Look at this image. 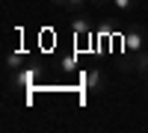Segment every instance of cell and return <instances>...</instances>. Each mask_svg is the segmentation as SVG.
Segmentation results:
<instances>
[{"label": "cell", "mask_w": 148, "mask_h": 133, "mask_svg": "<svg viewBox=\"0 0 148 133\" xmlns=\"http://www.w3.org/2000/svg\"><path fill=\"white\" fill-rule=\"evenodd\" d=\"M27 83H33V71H24L15 77V86H27Z\"/></svg>", "instance_id": "7"}, {"label": "cell", "mask_w": 148, "mask_h": 133, "mask_svg": "<svg viewBox=\"0 0 148 133\" xmlns=\"http://www.w3.org/2000/svg\"><path fill=\"white\" fill-rule=\"evenodd\" d=\"M53 6H59V9H71V12H80L89 0H51Z\"/></svg>", "instance_id": "5"}, {"label": "cell", "mask_w": 148, "mask_h": 133, "mask_svg": "<svg viewBox=\"0 0 148 133\" xmlns=\"http://www.w3.org/2000/svg\"><path fill=\"white\" fill-rule=\"evenodd\" d=\"M62 68H65V71H74V59H71V56L62 59Z\"/></svg>", "instance_id": "8"}, {"label": "cell", "mask_w": 148, "mask_h": 133, "mask_svg": "<svg viewBox=\"0 0 148 133\" xmlns=\"http://www.w3.org/2000/svg\"><path fill=\"white\" fill-rule=\"evenodd\" d=\"M145 50H148V47H145Z\"/></svg>", "instance_id": "10"}, {"label": "cell", "mask_w": 148, "mask_h": 133, "mask_svg": "<svg viewBox=\"0 0 148 133\" xmlns=\"http://www.w3.org/2000/svg\"><path fill=\"white\" fill-rule=\"evenodd\" d=\"M148 47V42H145V30L142 27H130L127 33H125V39H121V50H125V56H130L133 59V65H136V56Z\"/></svg>", "instance_id": "1"}, {"label": "cell", "mask_w": 148, "mask_h": 133, "mask_svg": "<svg viewBox=\"0 0 148 133\" xmlns=\"http://www.w3.org/2000/svg\"><path fill=\"white\" fill-rule=\"evenodd\" d=\"M136 74H139L142 80H148V50H142V53L136 56Z\"/></svg>", "instance_id": "6"}, {"label": "cell", "mask_w": 148, "mask_h": 133, "mask_svg": "<svg viewBox=\"0 0 148 133\" xmlns=\"http://www.w3.org/2000/svg\"><path fill=\"white\" fill-rule=\"evenodd\" d=\"M136 6H139V0H113V9L119 12L121 18H127V15H130V12L136 9Z\"/></svg>", "instance_id": "3"}, {"label": "cell", "mask_w": 148, "mask_h": 133, "mask_svg": "<svg viewBox=\"0 0 148 133\" xmlns=\"http://www.w3.org/2000/svg\"><path fill=\"white\" fill-rule=\"evenodd\" d=\"M71 30H74V35H89L92 33V24L86 21L83 15H77V18H71Z\"/></svg>", "instance_id": "4"}, {"label": "cell", "mask_w": 148, "mask_h": 133, "mask_svg": "<svg viewBox=\"0 0 148 133\" xmlns=\"http://www.w3.org/2000/svg\"><path fill=\"white\" fill-rule=\"evenodd\" d=\"M92 3H95V6H104V3H107V0H92Z\"/></svg>", "instance_id": "9"}, {"label": "cell", "mask_w": 148, "mask_h": 133, "mask_svg": "<svg viewBox=\"0 0 148 133\" xmlns=\"http://www.w3.org/2000/svg\"><path fill=\"white\" fill-rule=\"evenodd\" d=\"M86 89L89 92H104L107 89V74L101 68H89L86 71Z\"/></svg>", "instance_id": "2"}]
</instances>
